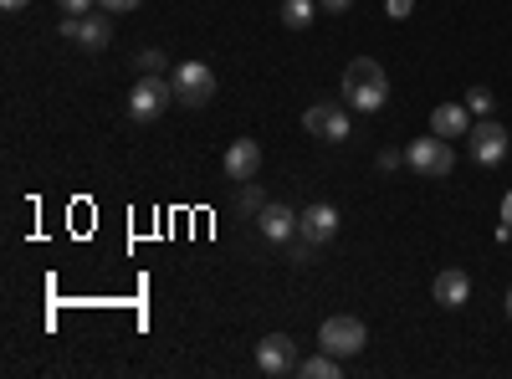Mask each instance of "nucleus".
Masks as SVG:
<instances>
[{"label":"nucleus","mask_w":512,"mask_h":379,"mask_svg":"<svg viewBox=\"0 0 512 379\" xmlns=\"http://www.w3.org/2000/svg\"><path fill=\"white\" fill-rule=\"evenodd\" d=\"M344 103L359 113H379L390 103V77H384V67L374 57H354L344 67Z\"/></svg>","instance_id":"nucleus-1"},{"label":"nucleus","mask_w":512,"mask_h":379,"mask_svg":"<svg viewBox=\"0 0 512 379\" xmlns=\"http://www.w3.org/2000/svg\"><path fill=\"white\" fill-rule=\"evenodd\" d=\"M169 88H175L180 108H205L210 98H216V72H210L205 62H180L175 72H169Z\"/></svg>","instance_id":"nucleus-2"},{"label":"nucleus","mask_w":512,"mask_h":379,"mask_svg":"<svg viewBox=\"0 0 512 379\" xmlns=\"http://www.w3.org/2000/svg\"><path fill=\"white\" fill-rule=\"evenodd\" d=\"M405 164L420 175V180H446L451 170H456V154H451V139H441V134H431V139H415L410 149H405Z\"/></svg>","instance_id":"nucleus-3"},{"label":"nucleus","mask_w":512,"mask_h":379,"mask_svg":"<svg viewBox=\"0 0 512 379\" xmlns=\"http://www.w3.org/2000/svg\"><path fill=\"white\" fill-rule=\"evenodd\" d=\"M364 344H369V328H364L354 313H333V318L323 323V333H318V349H328V354H338V359H354Z\"/></svg>","instance_id":"nucleus-4"},{"label":"nucleus","mask_w":512,"mask_h":379,"mask_svg":"<svg viewBox=\"0 0 512 379\" xmlns=\"http://www.w3.org/2000/svg\"><path fill=\"white\" fill-rule=\"evenodd\" d=\"M303 129L323 144H344L354 134V118H349V103H313L303 113Z\"/></svg>","instance_id":"nucleus-5"},{"label":"nucleus","mask_w":512,"mask_h":379,"mask_svg":"<svg viewBox=\"0 0 512 379\" xmlns=\"http://www.w3.org/2000/svg\"><path fill=\"white\" fill-rule=\"evenodd\" d=\"M169 103H175V88H169V77H139L134 93H128V118L134 123H154Z\"/></svg>","instance_id":"nucleus-6"},{"label":"nucleus","mask_w":512,"mask_h":379,"mask_svg":"<svg viewBox=\"0 0 512 379\" xmlns=\"http://www.w3.org/2000/svg\"><path fill=\"white\" fill-rule=\"evenodd\" d=\"M507 149H512V134L502 129L497 118H482V123H472V134H466V154H472L477 164H502L507 159Z\"/></svg>","instance_id":"nucleus-7"},{"label":"nucleus","mask_w":512,"mask_h":379,"mask_svg":"<svg viewBox=\"0 0 512 379\" xmlns=\"http://www.w3.org/2000/svg\"><path fill=\"white\" fill-rule=\"evenodd\" d=\"M297 344L287 339V333H267L262 344H256V369H262L267 379H282V374H297Z\"/></svg>","instance_id":"nucleus-8"},{"label":"nucleus","mask_w":512,"mask_h":379,"mask_svg":"<svg viewBox=\"0 0 512 379\" xmlns=\"http://www.w3.org/2000/svg\"><path fill=\"white\" fill-rule=\"evenodd\" d=\"M338 205H328V200H318V205H308L303 216H297V236H308V241H318V246H328L333 236H338Z\"/></svg>","instance_id":"nucleus-9"},{"label":"nucleus","mask_w":512,"mask_h":379,"mask_svg":"<svg viewBox=\"0 0 512 379\" xmlns=\"http://www.w3.org/2000/svg\"><path fill=\"white\" fill-rule=\"evenodd\" d=\"M431 298H436L441 308H466V303H472V272L446 267V272L431 282Z\"/></svg>","instance_id":"nucleus-10"},{"label":"nucleus","mask_w":512,"mask_h":379,"mask_svg":"<svg viewBox=\"0 0 512 379\" xmlns=\"http://www.w3.org/2000/svg\"><path fill=\"white\" fill-rule=\"evenodd\" d=\"M256 231H262L267 241H277V246L292 241V236H297V210L282 205V200H277V205L267 200V205H262V216H256Z\"/></svg>","instance_id":"nucleus-11"},{"label":"nucleus","mask_w":512,"mask_h":379,"mask_svg":"<svg viewBox=\"0 0 512 379\" xmlns=\"http://www.w3.org/2000/svg\"><path fill=\"white\" fill-rule=\"evenodd\" d=\"M256 170H262V144H256V139H236L226 149V175L246 185V180H256Z\"/></svg>","instance_id":"nucleus-12"},{"label":"nucleus","mask_w":512,"mask_h":379,"mask_svg":"<svg viewBox=\"0 0 512 379\" xmlns=\"http://www.w3.org/2000/svg\"><path fill=\"white\" fill-rule=\"evenodd\" d=\"M431 134H441V139H466V134H472V108H466V103H441V108L431 113Z\"/></svg>","instance_id":"nucleus-13"},{"label":"nucleus","mask_w":512,"mask_h":379,"mask_svg":"<svg viewBox=\"0 0 512 379\" xmlns=\"http://www.w3.org/2000/svg\"><path fill=\"white\" fill-rule=\"evenodd\" d=\"M77 47H88V52H108V41H113V16H77Z\"/></svg>","instance_id":"nucleus-14"},{"label":"nucleus","mask_w":512,"mask_h":379,"mask_svg":"<svg viewBox=\"0 0 512 379\" xmlns=\"http://www.w3.org/2000/svg\"><path fill=\"white\" fill-rule=\"evenodd\" d=\"M297 374H303V379H338V374H344V359L328 354V349H318L313 359L297 364Z\"/></svg>","instance_id":"nucleus-15"},{"label":"nucleus","mask_w":512,"mask_h":379,"mask_svg":"<svg viewBox=\"0 0 512 379\" xmlns=\"http://www.w3.org/2000/svg\"><path fill=\"white\" fill-rule=\"evenodd\" d=\"M282 26L287 31H308L313 26V16H318V0H282Z\"/></svg>","instance_id":"nucleus-16"},{"label":"nucleus","mask_w":512,"mask_h":379,"mask_svg":"<svg viewBox=\"0 0 512 379\" xmlns=\"http://www.w3.org/2000/svg\"><path fill=\"white\" fill-rule=\"evenodd\" d=\"M134 67H139V77H164V52H159V47H144V52L134 57Z\"/></svg>","instance_id":"nucleus-17"},{"label":"nucleus","mask_w":512,"mask_h":379,"mask_svg":"<svg viewBox=\"0 0 512 379\" xmlns=\"http://www.w3.org/2000/svg\"><path fill=\"white\" fill-rule=\"evenodd\" d=\"M262 205H267V195L246 180V190H241V210H246V216H262Z\"/></svg>","instance_id":"nucleus-18"},{"label":"nucleus","mask_w":512,"mask_h":379,"mask_svg":"<svg viewBox=\"0 0 512 379\" xmlns=\"http://www.w3.org/2000/svg\"><path fill=\"white\" fill-rule=\"evenodd\" d=\"M466 108H472L477 118H487L492 113V93L487 88H472V93H466Z\"/></svg>","instance_id":"nucleus-19"},{"label":"nucleus","mask_w":512,"mask_h":379,"mask_svg":"<svg viewBox=\"0 0 512 379\" xmlns=\"http://www.w3.org/2000/svg\"><path fill=\"white\" fill-rule=\"evenodd\" d=\"M98 6H103L108 16H128V11H139L144 0H98Z\"/></svg>","instance_id":"nucleus-20"},{"label":"nucleus","mask_w":512,"mask_h":379,"mask_svg":"<svg viewBox=\"0 0 512 379\" xmlns=\"http://www.w3.org/2000/svg\"><path fill=\"white\" fill-rule=\"evenodd\" d=\"M62 16H88V6H98V0H57Z\"/></svg>","instance_id":"nucleus-21"},{"label":"nucleus","mask_w":512,"mask_h":379,"mask_svg":"<svg viewBox=\"0 0 512 379\" xmlns=\"http://www.w3.org/2000/svg\"><path fill=\"white\" fill-rule=\"evenodd\" d=\"M354 6V0H318V11H328V16H344Z\"/></svg>","instance_id":"nucleus-22"},{"label":"nucleus","mask_w":512,"mask_h":379,"mask_svg":"<svg viewBox=\"0 0 512 379\" xmlns=\"http://www.w3.org/2000/svg\"><path fill=\"white\" fill-rule=\"evenodd\" d=\"M384 11H390L395 21H405V16H410V0H390V6H384Z\"/></svg>","instance_id":"nucleus-23"},{"label":"nucleus","mask_w":512,"mask_h":379,"mask_svg":"<svg viewBox=\"0 0 512 379\" xmlns=\"http://www.w3.org/2000/svg\"><path fill=\"white\" fill-rule=\"evenodd\" d=\"M31 0H0V11H26Z\"/></svg>","instance_id":"nucleus-24"},{"label":"nucleus","mask_w":512,"mask_h":379,"mask_svg":"<svg viewBox=\"0 0 512 379\" xmlns=\"http://www.w3.org/2000/svg\"><path fill=\"white\" fill-rule=\"evenodd\" d=\"M502 221H507V226H512V190H507V195H502Z\"/></svg>","instance_id":"nucleus-25"},{"label":"nucleus","mask_w":512,"mask_h":379,"mask_svg":"<svg viewBox=\"0 0 512 379\" xmlns=\"http://www.w3.org/2000/svg\"><path fill=\"white\" fill-rule=\"evenodd\" d=\"M507 318H512V287H507Z\"/></svg>","instance_id":"nucleus-26"}]
</instances>
